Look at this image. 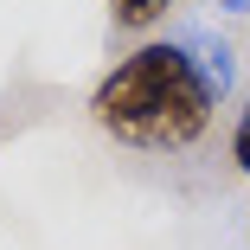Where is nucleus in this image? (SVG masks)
I'll return each instance as SVG.
<instances>
[{
    "label": "nucleus",
    "mask_w": 250,
    "mask_h": 250,
    "mask_svg": "<svg viewBox=\"0 0 250 250\" xmlns=\"http://www.w3.org/2000/svg\"><path fill=\"white\" fill-rule=\"evenodd\" d=\"M161 13H167V0H109V20H116V26H128V32L154 26Z\"/></svg>",
    "instance_id": "3"
},
{
    "label": "nucleus",
    "mask_w": 250,
    "mask_h": 250,
    "mask_svg": "<svg viewBox=\"0 0 250 250\" xmlns=\"http://www.w3.org/2000/svg\"><path fill=\"white\" fill-rule=\"evenodd\" d=\"M173 39H180V52L192 58V71L206 77V90H212L218 103H225V96H231V83H237V64H231V45H225L218 32H206V26H186V32H173Z\"/></svg>",
    "instance_id": "2"
},
{
    "label": "nucleus",
    "mask_w": 250,
    "mask_h": 250,
    "mask_svg": "<svg viewBox=\"0 0 250 250\" xmlns=\"http://www.w3.org/2000/svg\"><path fill=\"white\" fill-rule=\"evenodd\" d=\"M231 161L250 173V109H244V116H237V128H231Z\"/></svg>",
    "instance_id": "4"
},
{
    "label": "nucleus",
    "mask_w": 250,
    "mask_h": 250,
    "mask_svg": "<svg viewBox=\"0 0 250 250\" xmlns=\"http://www.w3.org/2000/svg\"><path fill=\"white\" fill-rule=\"evenodd\" d=\"M218 7H231V13H250V0H218Z\"/></svg>",
    "instance_id": "5"
},
{
    "label": "nucleus",
    "mask_w": 250,
    "mask_h": 250,
    "mask_svg": "<svg viewBox=\"0 0 250 250\" xmlns=\"http://www.w3.org/2000/svg\"><path fill=\"white\" fill-rule=\"evenodd\" d=\"M218 96L206 90V77L192 71V58L180 52V39H147L128 58H116V71H103V83L90 90V122L116 135L122 147H147V154H180L212 128Z\"/></svg>",
    "instance_id": "1"
}]
</instances>
